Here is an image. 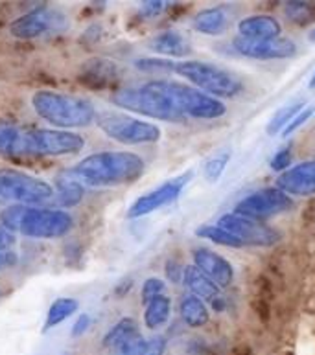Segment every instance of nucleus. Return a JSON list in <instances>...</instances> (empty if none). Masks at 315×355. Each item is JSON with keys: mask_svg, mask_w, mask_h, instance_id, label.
<instances>
[{"mask_svg": "<svg viewBox=\"0 0 315 355\" xmlns=\"http://www.w3.org/2000/svg\"><path fill=\"white\" fill-rule=\"evenodd\" d=\"M305 107L306 101H293V103H289V105L282 107V109H278V111L275 112V116H273L271 120H269V123L266 125V133L271 135V137L282 133L284 129L288 128L289 123H291V120H293Z\"/></svg>", "mask_w": 315, "mask_h": 355, "instance_id": "nucleus-27", "label": "nucleus"}, {"mask_svg": "<svg viewBox=\"0 0 315 355\" xmlns=\"http://www.w3.org/2000/svg\"><path fill=\"white\" fill-rule=\"evenodd\" d=\"M232 46L236 52L251 59H288L297 53L293 41L286 37L273 39V41H249L238 35L232 41Z\"/></svg>", "mask_w": 315, "mask_h": 355, "instance_id": "nucleus-14", "label": "nucleus"}, {"mask_svg": "<svg viewBox=\"0 0 315 355\" xmlns=\"http://www.w3.org/2000/svg\"><path fill=\"white\" fill-rule=\"evenodd\" d=\"M164 87L171 100L177 105V109L187 118H201V120H216L221 118L227 112V107L214 96L203 94L198 89L182 85L177 81L164 80Z\"/></svg>", "mask_w": 315, "mask_h": 355, "instance_id": "nucleus-8", "label": "nucleus"}, {"mask_svg": "<svg viewBox=\"0 0 315 355\" xmlns=\"http://www.w3.org/2000/svg\"><path fill=\"white\" fill-rule=\"evenodd\" d=\"M85 148L83 137L63 129H28L26 155L65 157L80 153Z\"/></svg>", "mask_w": 315, "mask_h": 355, "instance_id": "nucleus-9", "label": "nucleus"}, {"mask_svg": "<svg viewBox=\"0 0 315 355\" xmlns=\"http://www.w3.org/2000/svg\"><path fill=\"white\" fill-rule=\"evenodd\" d=\"M120 70L112 61L103 58L89 59L83 63L80 72V80L91 89H109L118 81Z\"/></svg>", "mask_w": 315, "mask_h": 355, "instance_id": "nucleus-17", "label": "nucleus"}, {"mask_svg": "<svg viewBox=\"0 0 315 355\" xmlns=\"http://www.w3.org/2000/svg\"><path fill=\"white\" fill-rule=\"evenodd\" d=\"M58 191H59V201L65 207H76L78 202L83 199L85 188L81 182L74 179L70 173H63L58 179Z\"/></svg>", "mask_w": 315, "mask_h": 355, "instance_id": "nucleus-28", "label": "nucleus"}, {"mask_svg": "<svg viewBox=\"0 0 315 355\" xmlns=\"http://www.w3.org/2000/svg\"><path fill=\"white\" fill-rule=\"evenodd\" d=\"M28 129L19 128L17 123L0 120V155L22 157L26 155Z\"/></svg>", "mask_w": 315, "mask_h": 355, "instance_id": "nucleus-19", "label": "nucleus"}, {"mask_svg": "<svg viewBox=\"0 0 315 355\" xmlns=\"http://www.w3.org/2000/svg\"><path fill=\"white\" fill-rule=\"evenodd\" d=\"M17 263V254L13 250L6 249V250H0V270L4 269H10Z\"/></svg>", "mask_w": 315, "mask_h": 355, "instance_id": "nucleus-42", "label": "nucleus"}, {"mask_svg": "<svg viewBox=\"0 0 315 355\" xmlns=\"http://www.w3.org/2000/svg\"><path fill=\"white\" fill-rule=\"evenodd\" d=\"M166 276H168V280L177 284V282H181V278H185V269L177 260H168L166 261Z\"/></svg>", "mask_w": 315, "mask_h": 355, "instance_id": "nucleus-40", "label": "nucleus"}, {"mask_svg": "<svg viewBox=\"0 0 315 355\" xmlns=\"http://www.w3.org/2000/svg\"><path fill=\"white\" fill-rule=\"evenodd\" d=\"M80 308V304L76 298H58L56 302L50 306L49 313H46V322H44V331L56 328L61 322H65L67 318L72 317Z\"/></svg>", "mask_w": 315, "mask_h": 355, "instance_id": "nucleus-26", "label": "nucleus"}, {"mask_svg": "<svg viewBox=\"0 0 315 355\" xmlns=\"http://www.w3.org/2000/svg\"><path fill=\"white\" fill-rule=\"evenodd\" d=\"M238 32L240 37L249 41H273L280 37L282 26L271 15H253L238 22Z\"/></svg>", "mask_w": 315, "mask_h": 355, "instance_id": "nucleus-18", "label": "nucleus"}, {"mask_svg": "<svg viewBox=\"0 0 315 355\" xmlns=\"http://www.w3.org/2000/svg\"><path fill=\"white\" fill-rule=\"evenodd\" d=\"M171 313V300L166 295H160V297L153 298L148 306H146L144 311V324L146 328L157 329L160 326H164L168 322Z\"/></svg>", "mask_w": 315, "mask_h": 355, "instance_id": "nucleus-25", "label": "nucleus"}, {"mask_svg": "<svg viewBox=\"0 0 315 355\" xmlns=\"http://www.w3.org/2000/svg\"><path fill=\"white\" fill-rule=\"evenodd\" d=\"M314 114H315V107L314 105H306L305 109H303V111H300L299 114H297V116L291 120V123H289L288 128L284 129V131H282L284 137H289V135L295 133L297 129L303 128V125H305V123L308 122L312 116H314Z\"/></svg>", "mask_w": 315, "mask_h": 355, "instance_id": "nucleus-36", "label": "nucleus"}, {"mask_svg": "<svg viewBox=\"0 0 315 355\" xmlns=\"http://www.w3.org/2000/svg\"><path fill=\"white\" fill-rule=\"evenodd\" d=\"M194 266L203 270L219 287H229L235 280V269L230 266V261L209 249L194 250Z\"/></svg>", "mask_w": 315, "mask_h": 355, "instance_id": "nucleus-16", "label": "nucleus"}, {"mask_svg": "<svg viewBox=\"0 0 315 355\" xmlns=\"http://www.w3.org/2000/svg\"><path fill=\"white\" fill-rule=\"evenodd\" d=\"M15 243V238L10 230H6L4 227H0V250L10 249L11 245Z\"/></svg>", "mask_w": 315, "mask_h": 355, "instance_id": "nucleus-43", "label": "nucleus"}, {"mask_svg": "<svg viewBox=\"0 0 315 355\" xmlns=\"http://www.w3.org/2000/svg\"><path fill=\"white\" fill-rule=\"evenodd\" d=\"M164 289H166V284L160 280V278H148V280L142 284V293H140L142 302L148 306L153 298L164 295Z\"/></svg>", "mask_w": 315, "mask_h": 355, "instance_id": "nucleus-33", "label": "nucleus"}, {"mask_svg": "<svg viewBox=\"0 0 315 355\" xmlns=\"http://www.w3.org/2000/svg\"><path fill=\"white\" fill-rule=\"evenodd\" d=\"M0 295H2V291H0Z\"/></svg>", "mask_w": 315, "mask_h": 355, "instance_id": "nucleus-48", "label": "nucleus"}, {"mask_svg": "<svg viewBox=\"0 0 315 355\" xmlns=\"http://www.w3.org/2000/svg\"><path fill=\"white\" fill-rule=\"evenodd\" d=\"M277 186L286 196H315V160H305L293 168H288L278 175Z\"/></svg>", "mask_w": 315, "mask_h": 355, "instance_id": "nucleus-15", "label": "nucleus"}, {"mask_svg": "<svg viewBox=\"0 0 315 355\" xmlns=\"http://www.w3.org/2000/svg\"><path fill=\"white\" fill-rule=\"evenodd\" d=\"M135 335H139V326L135 322V318L126 317L122 318V320H118V322L107 331L102 343L105 348L117 350L118 346L124 345L126 340L133 339Z\"/></svg>", "mask_w": 315, "mask_h": 355, "instance_id": "nucleus-24", "label": "nucleus"}, {"mask_svg": "<svg viewBox=\"0 0 315 355\" xmlns=\"http://www.w3.org/2000/svg\"><path fill=\"white\" fill-rule=\"evenodd\" d=\"M185 284L192 291L194 297L207 300V302H214L219 297V289H221L216 282L210 280L209 276L196 266L185 267Z\"/></svg>", "mask_w": 315, "mask_h": 355, "instance_id": "nucleus-20", "label": "nucleus"}, {"mask_svg": "<svg viewBox=\"0 0 315 355\" xmlns=\"http://www.w3.org/2000/svg\"><path fill=\"white\" fill-rule=\"evenodd\" d=\"M253 311L257 313V317L262 320L264 324H267V320L271 318V304H269V297H264V295H255L253 297Z\"/></svg>", "mask_w": 315, "mask_h": 355, "instance_id": "nucleus-35", "label": "nucleus"}, {"mask_svg": "<svg viewBox=\"0 0 315 355\" xmlns=\"http://www.w3.org/2000/svg\"><path fill=\"white\" fill-rule=\"evenodd\" d=\"M218 227L236 236L244 245H257V247H271L282 238L278 230L262 221L241 218L236 214H225L218 221Z\"/></svg>", "mask_w": 315, "mask_h": 355, "instance_id": "nucleus-11", "label": "nucleus"}, {"mask_svg": "<svg viewBox=\"0 0 315 355\" xmlns=\"http://www.w3.org/2000/svg\"><path fill=\"white\" fill-rule=\"evenodd\" d=\"M284 11L289 17V21L295 22V24H300V26L315 21L314 2H286Z\"/></svg>", "mask_w": 315, "mask_h": 355, "instance_id": "nucleus-30", "label": "nucleus"}, {"mask_svg": "<svg viewBox=\"0 0 315 355\" xmlns=\"http://www.w3.org/2000/svg\"><path fill=\"white\" fill-rule=\"evenodd\" d=\"M190 179H192V171H187L185 175L168 180V182H164L162 186H159L157 190L139 197V199L129 207L128 218L131 219L144 218V216H148V214L155 212V210H159V208L173 202L177 197L181 196L182 188L188 184V180Z\"/></svg>", "mask_w": 315, "mask_h": 355, "instance_id": "nucleus-13", "label": "nucleus"}, {"mask_svg": "<svg viewBox=\"0 0 315 355\" xmlns=\"http://www.w3.org/2000/svg\"><path fill=\"white\" fill-rule=\"evenodd\" d=\"M166 352V339L162 335H155L151 339L146 340L144 355H164Z\"/></svg>", "mask_w": 315, "mask_h": 355, "instance_id": "nucleus-39", "label": "nucleus"}, {"mask_svg": "<svg viewBox=\"0 0 315 355\" xmlns=\"http://www.w3.org/2000/svg\"><path fill=\"white\" fill-rule=\"evenodd\" d=\"M196 236H198V238L209 239V241H212V243L216 245H221V247H230V249L246 247L236 236L229 234L227 230L218 227V225H201L199 228H196Z\"/></svg>", "mask_w": 315, "mask_h": 355, "instance_id": "nucleus-29", "label": "nucleus"}, {"mask_svg": "<svg viewBox=\"0 0 315 355\" xmlns=\"http://www.w3.org/2000/svg\"><path fill=\"white\" fill-rule=\"evenodd\" d=\"M176 64L170 59H155V58H146L139 59L135 67L142 72H151V74H166V72H176Z\"/></svg>", "mask_w": 315, "mask_h": 355, "instance_id": "nucleus-31", "label": "nucleus"}, {"mask_svg": "<svg viewBox=\"0 0 315 355\" xmlns=\"http://www.w3.org/2000/svg\"><path fill=\"white\" fill-rule=\"evenodd\" d=\"M293 207V199L286 196L284 191H280L278 188H264V190L255 191L246 199H241L236 205L235 214L241 218L262 221L267 218H275L278 214L289 212Z\"/></svg>", "mask_w": 315, "mask_h": 355, "instance_id": "nucleus-10", "label": "nucleus"}, {"mask_svg": "<svg viewBox=\"0 0 315 355\" xmlns=\"http://www.w3.org/2000/svg\"><path fill=\"white\" fill-rule=\"evenodd\" d=\"M146 339L142 335H135L133 339L126 340L124 345H120L114 350V355H144Z\"/></svg>", "mask_w": 315, "mask_h": 355, "instance_id": "nucleus-34", "label": "nucleus"}, {"mask_svg": "<svg viewBox=\"0 0 315 355\" xmlns=\"http://www.w3.org/2000/svg\"><path fill=\"white\" fill-rule=\"evenodd\" d=\"M308 39H310V41H315V30H312L310 35H308Z\"/></svg>", "mask_w": 315, "mask_h": 355, "instance_id": "nucleus-47", "label": "nucleus"}, {"mask_svg": "<svg viewBox=\"0 0 315 355\" xmlns=\"http://www.w3.org/2000/svg\"><path fill=\"white\" fill-rule=\"evenodd\" d=\"M65 26H67V19L63 13L44 6V8H37V10L30 11L11 22L10 32L17 39H35L44 33L59 32Z\"/></svg>", "mask_w": 315, "mask_h": 355, "instance_id": "nucleus-12", "label": "nucleus"}, {"mask_svg": "<svg viewBox=\"0 0 315 355\" xmlns=\"http://www.w3.org/2000/svg\"><path fill=\"white\" fill-rule=\"evenodd\" d=\"M32 107L39 118L63 131L91 125L98 116L89 100L56 90H37L32 96Z\"/></svg>", "mask_w": 315, "mask_h": 355, "instance_id": "nucleus-3", "label": "nucleus"}, {"mask_svg": "<svg viewBox=\"0 0 315 355\" xmlns=\"http://www.w3.org/2000/svg\"><path fill=\"white\" fill-rule=\"evenodd\" d=\"M271 170L275 171H286L288 170V166L291 164V148H284L280 151H277V155L271 159Z\"/></svg>", "mask_w": 315, "mask_h": 355, "instance_id": "nucleus-37", "label": "nucleus"}, {"mask_svg": "<svg viewBox=\"0 0 315 355\" xmlns=\"http://www.w3.org/2000/svg\"><path fill=\"white\" fill-rule=\"evenodd\" d=\"M210 304H212V309L216 313H221L225 309V302H223V298H221V297H218L216 300H214V302H210Z\"/></svg>", "mask_w": 315, "mask_h": 355, "instance_id": "nucleus-45", "label": "nucleus"}, {"mask_svg": "<svg viewBox=\"0 0 315 355\" xmlns=\"http://www.w3.org/2000/svg\"><path fill=\"white\" fill-rule=\"evenodd\" d=\"M98 128L112 140H117L126 146H140V144L159 142L160 129L159 125L150 122H142L137 118H131L122 112L105 111L96 116Z\"/></svg>", "mask_w": 315, "mask_h": 355, "instance_id": "nucleus-7", "label": "nucleus"}, {"mask_svg": "<svg viewBox=\"0 0 315 355\" xmlns=\"http://www.w3.org/2000/svg\"><path fill=\"white\" fill-rule=\"evenodd\" d=\"M0 223L11 234L15 232L35 239L63 238L74 227V219L65 210L21 207V205L2 210Z\"/></svg>", "mask_w": 315, "mask_h": 355, "instance_id": "nucleus-2", "label": "nucleus"}, {"mask_svg": "<svg viewBox=\"0 0 315 355\" xmlns=\"http://www.w3.org/2000/svg\"><path fill=\"white\" fill-rule=\"evenodd\" d=\"M131 287H133V282H122V284H120V286L117 287V289H114V293H117L118 297H124V295H126V293L129 291V289H131Z\"/></svg>", "mask_w": 315, "mask_h": 355, "instance_id": "nucleus-44", "label": "nucleus"}, {"mask_svg": "<svg viewBox=\"0 0 315 355\" xmlns=\"http://www.w3.org/2000/svg\"><path fill=\"white\" fill-rule=\"evenodd\" d=\"M89 326H91V317L89 315H80V317L76 318L74 326H72V331H70V335L72 337H81V335L85 334L87 329H89Z\"/></svg>", "mask_w": 315, "mask_h": 355, "instance_id": "nucleus-41", "label": "nucleus"}, {"mask_svg": "<svg viewBox=\"0 0 315 355\" xmlns=\"http://www.w3.org/2000/svg\"><path fill=\"white\" fill-rule=\"evenodd\" d=\"M146 170L144 160L129 151H102L85 157L69 173L78 182L94 188L135 182Z\"/></svg>", "mask_w": 315, "mask_h": 355, "instance_id": "nucleus-1", "label": "nucleus"}, {"mask_svg": "<svg viewBox=\"0 0 315 355\" xmlns=\"http://www.w3.org/2000/svg\"><path fill=\"white\" fill-rule=\"evenodd\" d=\"M176 72L198 89L210 92V96H236L244 85L229 70L207 61H181L176 64Z\"/></svg>", "mask_w": 315, "mask_h": 355, "instance_id": "nucleus-6", "label": "nucleus"}, {"mask_svg": "<svg viewBox=\"0 0 315 355\" xmlns=\"http://www.w3.org/2000/svg\"><path fill=\"white\" fill-rule=\"evenodd\" d=\"M181 318L190 328H201L210 320V313L201 298L188 295L181 302Z\"/></svg>", "mask_w": 315, "mask_h": 355, "instance_id": "nucleus-23", "label": "nucleus"}, {"mask_svg": "<svg viewBox=\"0 0 315 355\" xmlns=\"http://www.w3.org/2000/svg\"><path fill=\"white\" fill-rule=\"evenodd\" d=\"M194 30L203 35H219L229 28V15L223 8H209L201 10L192 19Z\"/></svg>", "mask_w": 315, "mask_h": 355, "instance_id": "nucleus-21", "label": "nucleus"}, {"mask_svg": "<svg viewBox=\"0 0 315 355\" xmlns=\"http://www.w3.org/2000/svg\"><path fill=\"white\" fill-rule=\"evenodd\" d=\"M53 188L46 180L19 170H0V202H11V207H32L52 199Z\"/></svg>", "mask_w": 315, "mask_h": 355, "instance_id": "nucleus-5", "label": "nucleus"}, {"mask_svg": "<svg viewBox=\"0 0 315 355\" xmlns=\"http://www.w3.org/2000/svg\"><path fill=\"white\" fill-rule=\"evenodd\" d=\"M170 8V2H162V0H153V2H142L140 6V13L144 17H157L162 11Z\"/></svg>", "mask_w": 315, "mask_h": 355, "instance_id": "nucleus-38", "label": "nucleus"}, {"mask_svg": "<svg viewBox=\"0 0 315 355\" xmlns=\"http://www.w3.org/2000/svg\"><path fill=\"white\" fill-rule=\"evenodd\" d=\"M229 153H219L214 155L212 159H209L205 162L203 173L209 182H218L219 177L223 175L225 168H227V162H229Z\"/></svg>", "mask_w": 315, "mask_h": 355, "instance_id": "nucleus-32", "label": "nucleus"}, {"mask_svg": "<svg viewBox=\"0 0 315 355\" xmlns=\"http://www.w3.org/2000/svg\"><path fill=\"white\" fill-rule=\"evenodd\" d=\"M310 89H315V72H314V76H312V80H310Z\"/></svg>", "mask_w": 315, "mask_h": 355, "instance_id": "nucleus-46", "label": "nucleus"}, {"mask_svg": "<svg viewBox=\"0 0 315 355\" xmlns=\"http://www.w3.org/2000/svg\"><path fill=\"white\" fill-rule=\"evenodd\" d=\"M112 103L131 112L162 120V122L179 123L187 120V116L177 109L171 96L168 94L164 80L148 81L144 85L117 90L112 94Z\"/></svg>", "mask_w": 315, "mask_h": 355, "instance_id": "nucleus-4", "label": "nucleus"}, {"mask_svg": "<svg viewBox=\"0 0 315 355\" xmlns=\"http://www.w3.org/2000/svg\"><path fill=\"white\" fill-rule=\"evenodd\" d=\"M151 50L162 55H171V58H185L192 52V44L182 33L162 32L151 41Z\"/></svg>", "mask_w": 315, "mask_h": 355, "instance_id": "nucleus-22", "label": "nucleus"}]
</instances>
